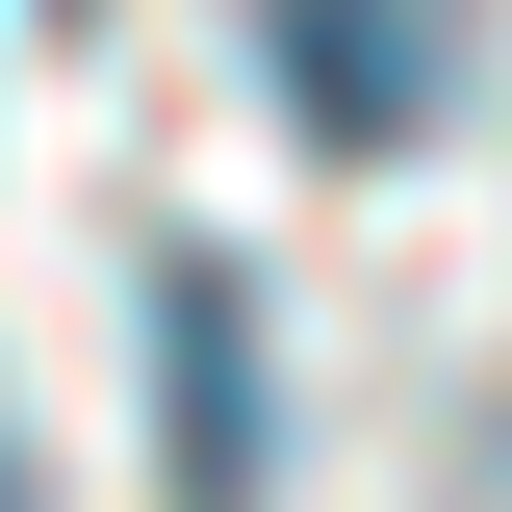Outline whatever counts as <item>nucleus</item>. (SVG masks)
<instances>
[{
  "instance_id": "obj_1",
  "label": "nucleus",
  "mask_w": 512,
  "mask_h": 512,
  "mask_svg": "<svg viewBox=\"0 0 512 512\" xmlns=\"http://www.w3.org/2000/svg\"><path fill=\"white\" fill-rule=\"evenodd\" d=\"M461 77H487L461 0H282V103H308V154H410V128H461Z\"/></svg>"
},
{
  "instance_id": "obj_2",
  "label": "nucleus",
  "mask_w": 512,
  "mask_h": 512,
  "mask_svg": "<svg viewBox=\"0 0 512 512\" xmlns=\"http://www.w3.org/2000/svg\"><path fill=\"white\" fill-rule=\"evenodd\" d=\"M154 384H180V512H256V282L154 256Z\"/></svg>"
},
{
  "instance_id": "obj_3",
  "label": "nucleus",
  "mask_w": 512,
  "mask_h": 512,
  "mask_svg": "<svg viewBox=\"0 0 512 512\" xmlns=\"http://www.w3.org/2000/svg\"><path fill=\"white\" fill-rule=\"evenodd\" d=\"M0 512H26V461H0Z\"/></svg>"
}]
</instances>
